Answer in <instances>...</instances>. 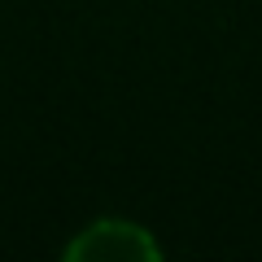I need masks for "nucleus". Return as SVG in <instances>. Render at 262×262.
Segmentation results:
<instances>
[{
    "label": "nucleus",
    "instance_id": "nucleus-1",
    "mask_svg": "<svg viewBox=\"0 0 262 262\" xmlns=\"http://www.w3.org/2000/svg\"><path fill=\"white\" fill-rule=\"evenodd\" d=\"M70 262H158L162 245L131 219H96L66 245Z\"/></svg>",
    "mask_w": 262,
    "mask_h": 262
}]
</instances>
